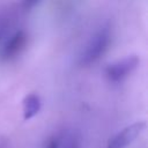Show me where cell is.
<instances>
[{"instance_id":"6da1fadb","label":"cell","mask_w":148,"mask_h":148,"mask_svg":"<svg viewBox=\"0 0 148 148\" xmlns=\"http://www.w3.org/2000/svg\"><path fill=\"white\" fill-rule=\"evenodd\" d=\"M109 44H110L109 29L106 28L101 29L87 43L86 47L83 49L80 56V64L83 66H87L95 62L105 53V51L109 47Z\"/></svg>"},{"instance_id":"7a4b0ae2","label":"cell","mask_w":148,"mask_h":148,"mask_svg":"<svg viewBox=\"0 0 148 148\" xmlns=\"http://www.w3.org/2000/svg\"><path fill=\"white\" fill-rule=\"evenodd\" d=\"M145 127H146L145 121H138L125 127L123 131H120L110 139L108 143V148H125L136 139V136L145 130Z\"/></svg>"},{"instance_id":"3957f363","label":"cell","mask_w":148,"mask_h":148,"mask_svg":"<svg viewBox=\"0 0 148 148\" xmlns=\"http://www.w3.org/2000/svg\"><path fill=\"white\" fill-rule=\"evenodd\" d=\"M139 64V59L135 56L123 58L106 67V75L111 81H119L127 76Z\"/></svg>"},{"instance_id":"277c9868","label":"cell","mask_w":148,"mask_h":148,"mask_svg":"<svg viewBox=\"0 0 148 148\" xmlns=\"http://www.w3.org/2000/svg\"><path fill=\"white\" fill-rule=\"evenodd\" d=\"M27 37L28 36L23 30H18L14 35H12L10 38L3 44V46L0 51L1 58L12 59V58L16 57L18 53H21V51L25 47Z\"/></svg>"},{"instance_id":"5b68a950","label":"cell","mask_w":148,"mask_h":148,"mask_svg":"<svg viewBox=\"0 0 148 148\" xmlns=\"http://www.w3.org/2000/svg\"><path fill=\"white\" fill-rule=\"evenodd\" d=\"M40 109V99L36 94H29L23 99V114L24 119L32 118Z\"/></svg>"},{"instance_id":"8992f818","label":"cell","mask_w":148,"mask_h":148,"mask_svg":"<svg viewBox=\"0 0 148 148\" xmlns=\"http://www.w3.org/2000/svg\"><path fill=\"white\" fill-rule=\"evenodd\" d=\"M62 148H81V136L77 132H71L62 145Z\"/></svg>"},{"instance_id":"52a82bcc","label":"cell","mask_w":148,"mask_h":148,"mask_svg":"<svg viewBox=\"0 0 148 148\" xmlns=\"http://www.w3.org/2000/svg\"><path fill=\"white\" fill-rule=\"evenodd\" d=\"M45 148H60V142L56 136H52L47 140Z\"/></svg>"}]
</instances>
